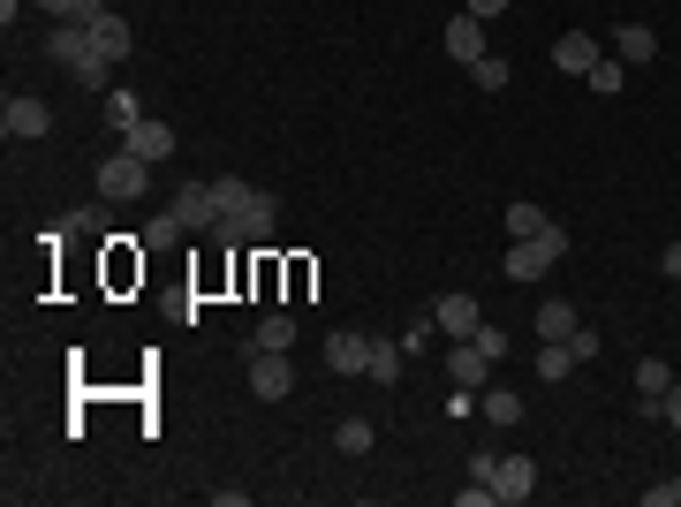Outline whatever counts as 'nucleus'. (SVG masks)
Wrapping results in <instances>:
<instances>
[{
    "mask_svg": "<svg viewBox=\"0 0 681 507\" xmlns=\"http://www.w3.org/2000/svg\"><path fill=\"white\" fill-rule=\"evenodd\" d=\"M560 251H568V227H560V220H546V227H538L530 243H508L500 273H508V281H546V265H553Z\"/></svg>",
    "mask_w": 681,
    "mask_h": 507,
    "instance_id": "obj_1",
    "label": "nucleus"
},
{
    "mask_svg": "<svg viewBox=\"0 0 681 507\" xmlns=\"http://www.w3.org/2000/svg\"><path fill=\"white\" fill-rule=\"evenodd\" d=\"M439 364H447V379L469 386V394H485V379H492V356H485L477 341H447V356H439Z\"/></svg>",
    "mask_w": 681,
    "mask_h": 507,
    "instance_id": "obj_5",
    "label": "nucleus"
},
{
    "mask_svg": "<svg viewBox=\"0 0 681 507\" xmlns=\"http://www.w3.org/2000/svg\"><path fill=\"white\" fill-rule=\"evenodd\" d=\"M106 122L122 129V136H129V129H136V122H144V107H136V91H106Z\"/></svg>",
    "mask_w": 681,
    "mask_h": 507,
    "instance_id": "obj_26",
    "label": "nucleus"
},
{
    "mask_svg": "<svg viewBox=\"0 0 681 507\" xmlns=\"http://www.w3.org/2000/svg\"><path fill=\"white\" fill-rule=\"evenodd\" d=\"M568 372H576V356H568V341H546V348H538V379H568Z\"/></svg>",
    "mask_w": 681,
    "mask_h": 507,
    "instance_id": "obj_24",
    "label": "nucleus"
},
{
    "mask_svg": "<svg viewBox=\"0 0 681 507\" xmlns=\"http://www.w3.org/2000/svg\"><path fill=\"white\" fill-rule=\"evenodd\" d=\"M251 348H296V318H288V311H265Z\"/></svg>",
    "mask_w": 681,
    "mask_h": 507,
    "instance_id": "obj_16",
    "label": "nucleus"
},
{
    "mask_svg": "<svg viewBox=\"0 0 681 507\" xmlns=\"http://www.w3.org/2000/svg\"><path fill=\"white\" fill-rule=\"evenodd\" d=\"M213 197H220V212H243L257 197V182H243V174H213Z\"/></svg>",
    "mask_w": 681,
    "mask_h": 507,
    "instance_id": "obj_22",
    "label": "nucleus"
},
{
    "mask_svg": "<svg viewBox=\"0 0 681 507\" xmlns=\"http://www.w3.org/2000/svg\"><path fill=\"white\" fill-rule=\"evenodd\" d=\"M182 235H190V227H182V220H174V212H160V220H152V227H144V243H182Z\"/></svg>",
    "mask_w": 681,
    "mask_h": 507,
    "instance_id": "obj_29",
    "label": "nucleus"
},
{
    "mask_svg": "<svg viewBox=\"0 0 681 507\" xmlns=\"http://www.w3.org/2000/svg\"><path fill=\"white\" fill-rule=\"evenodd\" d=\"M251 394H257V402H288V394H296V364H288V348H251Z\"/></svg>",
    "mask_w": 681,
    "mask_h": 507,
    "instance_id": "obj_4",
    "label": "nucleus"
},
{
    "mask_svg": "<svg viewBox=\"0 0 681 507\" xmlns=\"http://www.w3.org/2000/svg\"><path fill=\"white\" fill-rule=\"evenodd\" d=\"M667 386H674V364H667V356H643V364H637V394H643V402H659Z\"/></svg>",
    "mask_w": 681,
    "mask_h": 507,
    "instance_id": "obj_19",
    "label": "nucleus"
},
{
    "mask_svg": "<svg viewBox=\"0 0 681 507\" xmlns=\"http://www.w3.org/2000/svg\"><path fill=\"white\" fill-rule=\"evenodd\" d=\"M659 424H674V432H681V379L659 394Z\"/></svg>",
    "mask_w": 681,
    "mask_h": 507,
    "instance_id": "obj_32",
    "label": "nucleus"
},
{
    "mask_svg": "<svg viewBox=\"0 0 681 507\" xmlns=\"http://www.w3.org/2000/svg\"><path fill=\"white\" fill-rule=\"evenodd\" d=\"M469 16H485V23H492V16H500V8H508V0H463Z\"/></svg>",
    "mask_w": 681,
    "mask_h": 507,
    "instance_id": "obj_35",
    "label": "nucleus"
},
{
    "mask_svg": "<svg viewBox=\"0 0 681 507\" xmlns=\"http://www.w3.org/2000/svg\"><path fill=\"white\" fill-rule=\"evenodd\" d=\"M492 493H500V507L530 500V493H538V463H530V455H508V463H500V477H492Z\"/></svg>",
    "mask_w": 681,
    "mask_h": 507,
    "instance_id": "obj_12",
    "label": "nucleus"
},
{
    "mask_svg": "<svg viewBox=\"0 0 681 507\" xmlns=\"http://www.w3.org/2000/svg\"><path fill=\"white\" fill-rule=\"evenodd\" d=\"M144 182H152V160H136L122 144V152L99 168V197H106V205H129V197H144Z\"/></svg>",
    "mask_w": 681,
    "mask_h": 507,
    "instance_id": "obj_3",
    "label": "nucleus"
},
{
    "mask_svg": "<svg viewBox=\"0 0 681 507\" xmlns=\"http://www.w3.org/2000/svg\"><path fill=\"white\" fill-rule=\"evenodd\" d=\"M576 334V303H538V341H568Z\"/></svg>",
    "mask_w": 681,
    "mask_h": 507,
    "instance_id": "obj_18",
    "label": "nucleus"
},
{
    "mask_svg": "<svg viewBox=\"0 0 681 507\" xmlns=\"http://www.w3.org/2000/svg\"><path fill=\"white\" fill-rule=\"evenodd\" d=\"M273 220H281V205H273V197L257 190V197H251L243 212H220L213 243H227V251H243V243H265V235H273Z\"/></svg>",
    "mask_w": 681,
    "mask_h": 507,
    "instance_id": "obj_2",
    "label": "nucleus"
},
{
    "mask_svg": "<svg viewBox=\"0 0 681 507\" xmlns=\"http://www.w3.org/2000/svg\"><path fill=\"white\" fill-rule=\"evenodd\" d=\"M553 69H560V77H591V69H598V39H591V31H560Z\"/></svg>",
    "mask_w": 681,
    "mask_h": 507,
    "instance_id": "obj_10",
    "label": "nucleus"
},
{
    "mask_svg": "<svg viewBox=\"0 0 681 507\" xmlns=\"http://www.w3.org/2000/svg\"><path fill=\"white\" fill-rule=\"evenodd\" d=\"M469 84L477 91H508V61H500V53H477V61H469Z\"/></svg>",
    "mask_w": 681,
    "mask_h": 507,
    "instance_id": "obj_23",
    "label": "nucleus"
},
{
    "mask_svg": "<svg viewBox=\"0 0 681 507\" xmlns=\"http://www.w3.org/2000/svg\"><path fill=\"white\" fill-rule=\"evenodd\" d=\"M643 507H681V477H667V485H651V493H643Z\"/></svg>",
    "mask_w": 681,
    "mask_h": 507,
    "instance_id": "obj_31",
    "label": "nucleus"
},
{
    "mask_svg": "<svg viewBox=\"0 0 681 507\" xmlns=\"http://www.w3.org/2000/svg\"><path fill=\"white\" fill-rule=\"evenodd\" d=\"M174 220H182L190 235H213V227H220V197H213V182H190V190L174 197Z\"/></svg>",
    "mask_w": 681,
    "mask_h": 507,
    "instance_id": "obj_7",
    "label": "nucleus"
},
{
    "mask_svg": "<svg viewBox=\"0 0 681 507\" xmlns=\"http://www.w3.org/2000/svg\"><path fill=\"white\" fill-rule=\"evenodd\" d=\"M91 45H99V61H106V69H114V61H129V45H136V31H129L122 16H114V8H106V16H99V23H91Z\"/></svg>",
    "mask_w": 681,
    "mask_h": 507,
    "instance_id": "obj_13",
    "label": "nucleus"
},
{
    "mask_svg": "<svg viewBox=\"0 0 681 507\" xmlns=\"http://www.w3.org/2000/svg\"><path fill=\"white\" fill-rule=\"evenodd\" d=\"M477 409H485L492 424H515V417H522V394H515V386H485V394H477Z\"/></svg>",
    "mask_w": 681,
    "mask_h": 507,
    "instance_id": "obj_17",
    "label": "nucleus"
},
{
    "mask_svg": "<svg viewBox=\"0 0 681 507\" xmlns=\"http://www.w3.org/2000/svg\"><path fill=\"white\" fill-rule=\"evenodd\" d=\"M326 372H340V379L372 372V334H356V326H340V334H326Z\"/></svg>",
    "mask_w": 681,
    "mask_h": 507,
    "instance_id": "obj_6",
    "label": "nucleus"
},
{
    "mask_svg": "<svg viewBox=\"0 0 681 507\" xmlns=\"http://www.w3.org/2000/svg\"><path fill=\"white\" fill-rule=\"evenodd\" d=\"M455 500H463V507H492V500H500V493H492V485H477V477H469V485H463V493H455Z\"/></svg>",
    "mask_w": 681,
    "mask_h": 507,
    "instance_id": "obj_33",
    "label": "nucleus"
},
{
    "mask_svg": "<svg viewBox=\"0 0 681 507\" xmlns=\"http://www.w3.org/2000/svg\"><path fill=\"white\" fill-rule=\"evenodd\" d=\"M372 379H379V386H394V379H402V356H394L386 341H372Z\"/></svg>",
    "mask_w": 681,
    "mask_h": 507,
    "instance_id": "obj_27",
    "label": "nucleus"
},
{
    "mask_svg": "<svg viewBox=\"0 0 681 507\" xmlns=\"http://www.w3.org/2000/svg\"><path fill=\"white\" fill-rule=\"evenodd\" d=\"M431 326H439L447 341H469L477 326H485V311H477V296H439L431 303Z\"/></svg>",
    "mask_w": 681,
    "mask_h": 507,
    "instance_id": "obj_9",
    "label": "nucleus"
},
{
    "mask_svg": "<svg viewBox=\"0 0 681 507\" xmlns=\"http://www.w3.org/2000/svg\"><path fill=\"white\" fill-rule=\"evenodd\" d=\"M129 152L160 168V160H174V129L167 122H136V129H129Z\"/></svg>",
    "mask_w": 681,
    "mask_h": 507,
    "instance_id": "obj_14",
    "label": "nucleus"
},
{
    "mask_svg": "<svg viewBox=\"0 0 681 507\" xmlns=\"http://www.w3.org/2000/svg\"><path fill=\"white\" fill-rule=\"evenodd\" d=\"M613 53L637 69V61H659V31L651 23H621V39H613Z\"/></svg>",
    "mask_w": 681,
    "mask_h": 507,
    "instance_id": "obj_15",
    "label": "nucleus"
},
{
    "mask_svg": "<svg viewBox=\"0 0 681 507\" xmlns=\"http://www.w3.org/2000/svg\"><path fill=\"white\" fill-rule=\"evenodd\" d=\"M500 227H508L515 243H530V235L546 227V212H538V205H530V197H522V205H508V220H500Z\"/></svg>",
    "mask_w": 681,
    "mask_h": 507,
    "instance_id": "obj_25",
    "label": "nucleus"
},
{
    "mask_svg": "<svg viewBox=\"0 0 681 507\" xmlns=\"http://www.w3.org/2000/svg\"><path fill=\"white\" fill-rule=\"evenodd\" d=\"M439 45H447V53H455V61H477V53H485V16H447V31H439Z\"/></svg>",
    "mask_w": 681,
    "mask_h": 507,
    "instance_id": "obj_11",
    "label": "nucleus"
},
{
    "mask_svg": "<svg viewBox=\"0 0 681 507\" xmlns=\"http://www.w3.org/2000/svg\"><path fill=\"white\" fill-rule=\"evenodd\" d=\"M334 447H340V455H372V417H340L334 424Z\"/></svg>",
    "mask_w": 681,
    "mask_h": 507,
    "instance_id": "obj_21",
    "label": "nucleus"
},
{
    "mask_svg": "<svg viewBox=\"0 0 681 507\" xmlns=\"http://www.w3.org/2000/svg\"><path fill=\"white\" fill-rule=\"evenodd\" d=\"M659 273H667V281H681V243H667V251H659Z\"/></svg>",
    "mask_w": 681,
    "mask_h": 507,
    "instance_id": "obj_34",
    "label": "nucleus"
},
{
    "mask_svg": "<svg viewBox=\"0 0 681 507\" xmlns=\"http://www.w3.org/2000/svg\"><path fill=\"white\" fill-rule=\"evenodd\" d=\"M0 129H8V136H23V144H39L45 129H53V107L23 91V99H8V114H0Z\"/></svg>",
    "mask_w": 681,
    "mask_h": 507,
    "instance_id": "obj_8",
    "label": "nucleus"
},
{
    "mask_svg": "<svg viewBox=\"0 0 681 507\" xmlns=\"http://www.w3.org/2000/svg\"><path fill=\"white\" fill-rule=\"evenodd\" d=\"M583 84H591L598 99H621V84H629V61H621V53H613V61H598V69L583 77Z\"/></svg>",
    "mask_w": 681,
    "mask_h": 507,
    "instance_id": "obj_20",
    "label": "nucleus"
},
{
    "mask_svg": "<svg viewBox=\"0 0 681 507\" xmlns=\"http://www.w3.org/2000/svg\"><path fill=\"white\" fill-rule=\"evenodd\" d=\"M477 348H485V356H492V364H500V356H508V326H492V318H485V326H477Z\"/></svg>",
    "mask_w": 681,
    "mask_h": 507,
    "instance_id": "obj_28",
    "label": "nucleus"
},
{
    "mask_svg": "<svg viewBox=\"0 0 681 507\" xmlns=\"http://www.w3.org/2000/svg\"><path fill=\"white\" fill-rule=\"evenodd\" d=\"M598 348H606V341H598V334H591V326H576V334H568V356H576V364H591Z\"/></svg>",
    "mask_w": 681,
    "mask_h": 507,
    "instance_id": "obj_30",
    "label": "nucleus"
}]
</instances>
